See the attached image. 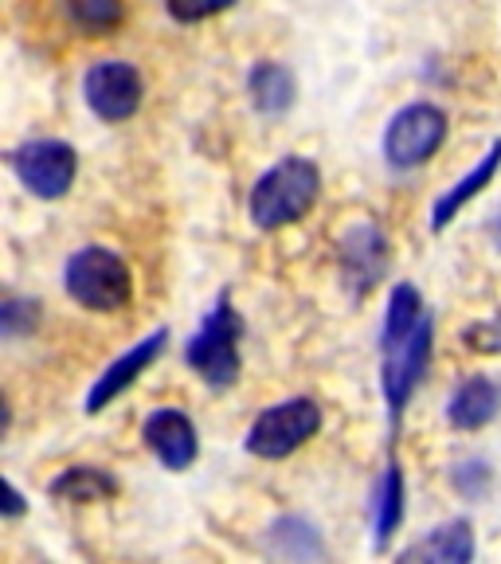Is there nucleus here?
<instances>
[{"label": "nucleus", "mask_w": 501, "mask_h": 564, "mask_svg": "<svg viewBox=\"0 0 501 564\" xmlns=\"http://www.w3.org/2000/svg\"><path fill=\"white\" fill-rule=\"evenodd\" d=\"M317 193H322V173L309 158H282L255 181L251 196H247V212L259 231H279L291 228L314 208Z\"/></svg>", "instance_id": "nucleus-1"}, {"label": "nucleus", "mask_w": 501, "mask_h": 564, "mask_svg": "<svg viewBox=\"0 0 501 564\" xmlns=\"http://www.w3.org/2000/svg\"><path fill=\"white\" fill-rule=\"evenodd\" d=\"M239 341H243V317H239V310L231 306L228 294H220L216 306L204 314L200 329L188 337L185 365L208 388H231L239 380V372H243Z\"/></svg>", "instance_id": "nucleus-2"}, {"label": "nucleus", "mask_w": 501, "mask_h": 564, "mask_svg": "<svg viewBox=\"0 0 501 564\" xmlns=\"http://www.w3.org/2000/svg\"><path fill=\"white\" fill-rule=\"evenodd\" d=\"M63 286L83 310H122L133 299V274L126 259L110 247H79L63 267Z\"/></svg>", "instance_id": "nucleus-3"}, {"label": "nucleus", "mask_w": 501, "mask_h": 564, "mask_svg": "<svg viewBox=\"0 0 501 564\" xmlns=\"http://www.w3.org/2000/svg\"><path fill=\"white\" fill-rule=\"evenodd\" d=\"M317 432H322V404L309 397H294L259 412L247 432V451L255 458H286L306 447Z\"/></svg>", "instance_id": "nucleus-4"}, {"label": "nucleus", "mask_w": 501, "mask_h": 564, "mask_svg": "<svg viewBox=\"0 0 501 564\" xmlns=\"http://www.w3.org/2000/svg\"><path fill=\"white\" fill-rule=\"evenodd\" d=\"M432 341H435V317L427 314L420 326H415V334H407L404 341L380 345V388H384L392 423H400L407 400L415 397L420 380L427 377V365H432Z\"/></svg>", "instance_id": "nucleus-5"}, {"label": "nucleus", "mask_w": 501, "mask_h": 564, "mask_svg": "<svg viewBox=\"0 0 501 564\" xmlns=\"http://www.w3.org/2000/svg\"><path fill=\"white\" fill-rule=\"evenodd\" d=\"M447 141V115L432 102L404 106L384 130V158L392 169H420Z\"/></svg>", "instance_id": "nucleus-6"}, {"label": "nucleus", "mask_w": 501, "mask_h": 564, "mask_svg": "<svg viewBox=\"0 0 501 564\" xmlns=\"http://www.w3.org/2000/svg\"><path fill=\"white\" fill-rule=\"evenodd\" d=\"M12 173L20 176V185L28 188L40 200H59L75 185V173H79V153L67 141L40 138L24 141L20 150H12Z\"/></svg>", "instance_id": "nucleus-7"}, {"label": "nucleus", "mask_w": 501, "mask_h": 564, "mask_svg": "<svg viewBox=\"0 0 501 564\" xmlns=\"http://www.w3.org/2000/svg\"><path fill=\"white\" fill-rule=\"evenodd\" d=\"M83 95H87V106L102 122H126V118H133L141 110L145 83H141L133 63L98 59L95 67L83 75Z\"/></svg>", "instance_id": "nucleus-8"}, {"label": "nucleus", "mask_w": 501, "mask_h": 564, "mask_svg": "<svg viewBox=\"0 0 501 564\" xmlns=\"http://www.w3.org/2000/svg\"><path fill=\"white\" fill-rule=\"evenodd\" d=\"M165 341H168V329L161 326V329H153V334L141 337L138 345H130V349H126L115 365H106L102 377H95V384H90L87 400H83V412H87V415L106 412V408H110L118 397H122L126 388H133V380H138L141 372H145L153 361H157L161 349H165Z\"/></svg>", "instance_id": "nucleus-9"}, {"label": "nucleus", "mask_w": 501, "mask_h": 564, "mask_svg": "<svg viewBox=\"0 0 501 564\" xmlns=\"http://www.w3.org/2000/svg\"><path fill=\"white\" fill-rule=\"evenodd\" d=\"M141 440L157 455L161 467L168 470H188L200 455V440H196V423L176 408H157L141 423Z\"/></svg>", "instance_id": "nucleus-10"}, {"label": "nucleus", "mask_w": 501, "mask_h": 564, "mask_svg": "<svg viewBox=\"0 0 501 564\" xmlns=\"http://www.w3.org/2000/svg\"><path fill=\"white\" fill-rule=\"evenodd\" d=\"M341 267H345V279L357 286V294H364L372 282L384 274L388 267V239L380 228L372 224H357V228L345 231L341 239Z\"/></svg>", "instance_id": "nucleus-11"}, {"label": "nucleus", "mask_w": 501, "mask_h": 564, "mask_svg": "<svg viewBox=\"0 0 501 564\" xmlns=\"http://www.w3.org/2000/svg\"><path fill=\"white\" fill-rule=\"evenodd\" d=\"M501 412V384L482 372L467 377L450 392L447 400V420L458 432H482L486 423H493Z\"/></svg>", "instance_id": "nucleus-12"}, {"label": "nucleus", "mask_w": 501, "mask_h": 564, "mask_svg": "<svg viewBox=\"0 0 501 564\" xmlns=\"http://www.w3.org/2000/svg\"><path fill=\"white\" fill-rule=\"evenodd\" d=\"M498 169H501V141H490V150H486V158L478 161L475 169H470L467 176H458L455 185L447 188V193L435 200V208H432V231L439 236V231H447L450 224H455V216L462 208H467L470 200H475L482 188H490L493 185V176H498Z\"/></svg>", "instance_id": "nucleus-13"}, {"label": "nucleus", "mask_w": 501, "mask_h": 564, "mask_svg": "<svg viewBox=\"0 0 501 564\" xmlns=\"http://www.w3.org/2000/svg\"><path fill=\"white\" fill-rule=\"evenodd\" d=\"M404 502H407L404 470H400V463H388L377 482V494H372V549H377V553H384L388 541L396 538V529L407 510Z\"/></svg>", "instance_id": "nucleus-14"}, {"label": "nucleus", "mask_w": 501, "mask_h": 564, "mask_svg": "<svg viewBox=\"0 0 501 564\" xmlns=\"http://www.w3.org/2000/svg\"><path fill=\"white\" fill-rule=\"evenodd\" d=\"M475 556V529L470 521H447L432 529L420 545L404 549V561H439V564H467Z\"/></svg>", "instance_id": "nucleus-15"}, {"label": "nucleus", "mask_w": 501, "mask_h": 564, "mask_svg": "<svg viewBox=\"0 0 501 564\" xmlns=\"http://www.w3.org/2000/svg\"><path fill=\"white\" fill-rule=\"evenodd\" d=\"M247 90H251V106H255L259 115H286L294 106V95H298V87H294V75L282 63H255L251 67V75H247Z\"/></svg>", "instance_id": "nucleus-16"}, {"label": "nucleus", "mask_w": 501, "mask_h": 564, "mask_svg": "<svg viewBox=\"0 0 501 564\" xmlns=\"http://www.w3.org/2000/svg\"><path fill=\"white\" fill-rule=\"evenodd\" d=\"M55 502H75V506H90V502H106L118 494V478L102 467H67L63 475L52 478L47 486Z\"/></svg>", "instance_id": "nucleus-17"}, {"label": "nucleus", "mask_w": 501, "mask_h": 564, "mask_svg": "<svg viewBox=\"0 0 501 564\" xmlns=\"http://www.w3.org/2000/svg\"><path fill=\"white\" fill-rule=\"evenodd\" d=\"M423 317H427V306H423V294L415 291L412 282H400L388 294V310H384V329H380V345H396L404 341L407 334H415Z\"/></svg>", "instance_id": "nucleus-18"}, {"label": "nucleus", "mask_w": 501, "mask_h": 564, "mask_svg": "<svg viewBox=\"0 0 501 564\" xmlns=\"http://www.w3.org/2000/svg\"><path fill=\"white\" fill-rule=\"evenodd\" d=\"M63 4H67L70 24L90 35L115 32L126 20V0H63Z\"/></svg>", "instance_id": "nucleus-19"}, {"label": "nucleus", "mask_w": 501, "mask_h": 564, "mask_svg": "<svg viewBox=\"0 0 501 564\" xmlns=\"http://www.w3.org/2000/svg\"><path fill=\"white\" fill-rule=\"evenodd\" d=\"M40 322V302L35 299H4L0 306V334L4 337H24Z\"/></svg>", "instance_id": "nucleus-20"}, {"label": "nucleus", "mask_w": 501, "mask_h": 564, "mask_svg": "<svg viewBox=\"0 0 501 564\" xmlns=\"http://www.w3.org/2000/svg\"><path fill=\"white\" fill-rule=\"evenodd\" d=\"M168 4V17L181 20V24H196V20H208V17H220L228 12L236 0H165Z\"/></svg>", "instance_id": "nucleus-21"}, {"label": "nucleus", "mask_w": 501, "mask_h": 564, "mask_svg": "<svg viewBox=\"0 0 501 564\" xmlns=\"http://www.w3.org/2000/svg\"><path fill=\"white\" fill-rule=\"evenodd\" d=\"M462 341L467 349H478V352H501V310L486 322H475L470 329H462Z\"/></svg>", "instance_id": "nucleus-22"}, {"label": "nucleus", "mask_w": 501, "mask_h": 564, "mask_svg": "<svg viewBox=\"0 0 501 564\" xmlns=\"http://www.w3.org/2000/svg\"><path fill=\"white\" fill-rule=\"evenodd\" d=\"M455 486L458 494H467V498H482L486 486H490V467L486 463H462L455 470Z\"/></svg>", "instance_id": "nucleus-23"}, {"label": "nucleus", "mask_w": 501, "mask_h": 564, "mask_svg": "<svg viewBox=\"0 0 501 564\" xmlns=\"http://www.w3.org/2000/svg\"><path fill=\"white\" fill-rule=\"evenodd\" d=\"M24 513V494L9 482V502H4V518H20Z\"/></svg>", "instance_id": "nucleus-24"}, {"label": "nucleus", "mask_w": 501, "mask_h": 564, "mask_svg": "<svg viewBox=\"0 0 501 564\" xmlns=\"http://www.w3.org/2000/svg\"><path fill=\"white\" fill-rule=\"evenodd\" d=\"M493 239H498V247H501V208H498V220H493Z\"/></svg>", "instance_id": "nucleus-25"}]
</instances>
